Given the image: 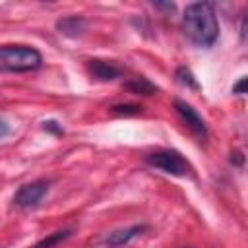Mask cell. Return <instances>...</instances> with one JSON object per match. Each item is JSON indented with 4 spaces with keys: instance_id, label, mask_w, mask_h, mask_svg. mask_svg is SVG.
Returning a JSON list of instances; mask_svg holds the SVG:
<instances>
[{
    "instance_id": "6da1fadb",
    "label": "cell",
    "mask_w": 248,
    "mask_h": 248,
    "mask_svg": "<svg viewBox=\"0 0 248 248\" xmlns=\"http://www.w3.org/2000/svg\"><path fill=\"white\" fill-rule=\"evenodd\" d=\"M182 31L196 46L209 48L219 37V23L213 6L209 2L188 4L182 14Z\"/></svg>"
},
{
    "instance_id": "7a4b0ae2",
    "label": "cell",
    "mask_w": 248,
    "mask_h": 248,
    "mask_svg": "<svg viewBox=\"0 0 248 248\" xmlns=\"http://www.w3.org/2000/svg\"><path fill=\"white\" fill-rule=\"evenodd\" d=\"M43 64L37 48L27 45H2L0 46V72H33Z\"/></svg>"
},
{
    "instance_id": "3957f363",
    "label": "cell",
    "mask_w": 248,
    "mask_h": 248,
    "mask_svg": "<svg viewBox=\"0 0 248 248\" xmlns=\"http://www.w3.org/2000/svg\"><path fill=\"white\" fill-rule=\"evenodd\" d=\"M145 163L167 172L172 176H188L192 174V165L188 163V159H184L178 151L174 149H159L153 151L145 157Z\"/></svg>"
},
{
    "instance_id": "277c9868",
    "label": "cell",
    "mask_w": 248,
    "mask_h": 248,
    "mask_svg": "<svg viewBox=\"0 0 248 248\" xmlns=\"http://www.w3.org/2000/svg\"><path fill=\"white\" fill-rule=\"evenodd\" d=\"M48 192V182L46 180H33V182H27V184H23L16 194H14V203L17 205V207H23V209H27V207H33V205H37L41 200H43V196Z\"/></svg>"
},
{
    "instance_id": "5b68a950",
    "label": "cell",
    "mask_w": 248,
    "mask_h": 248,
    "mask_svg": "<svg viewBox=\"0 0 248 248\" xmlns=\"http://www.w3.org/2000/svg\"><path fill=\"white\" fill-rule=\"evenodd\" d=\"M174 108H176L178 116L182 118V122H184L196 136H200V138H205V136H207V126H205L203 118L198 114V110H196L192 105H188V103L176 99V101H174Z\"/></svg>"
},
{
    "instance_id": "8992f818",
    "label": "cell",
    "mask_w": 248,
    "mask_h": 248,
    "mask_svg": "<svg viewBox=\"0 0 248 248\" xmlns=\"http://www.w3.org/2000/svg\"><path fill=\"white\" fill-rule=\"evenodd\" d=\"M87 72L91 74V78L99 79V81H112L116 78L122 76V68L114 62L108 60H101V58H93L87 62Z\"/></svg>"
},
{
    "instance_id": "52a82bcc",
    "label": "cell",
    "mask_w": 248,
    "mask_h": 248,
    "mask_svg": "<svg viewBox=\"0 0 248 248\" xmlns=\"http://www.w3.org/2000/svg\"><path fill=\"white\" fill-rule=\"evenodd\" d=\"M143 231H147L145 225H132V227L114 231V232H110V234L105 238V244H107L108 248H120V246H126L132 238L140 236Z\"/></svg>"
},
{
    "instance_id": "ba28073f",
    "label": "cell",
    "mask_w": 248,
    "mask_h": 248,
    "mask_svg": "<svg viewBox=\"0 0 248 248\" xmlns=\"http://www.w3.org/2000/svg\"><path fill=\"white\" fill-rule=\"evenodd\" d=\"M56 27H58V31H60L62 35L74 39V37H79V35L83 33V29H85V19H83L81 16H68V17L58 19Z\"/></svg>"
},
{
    "instance_id": "9c48e42d",
    "label": "cell",
    "mask_w": 248,
    "mask_h": 248,
    "mask_svg": "<svg viewBox=\"0 0 248 248\" xmlns=\"http://www.w3.org/2000/svg\"><path fill=\"white\" fill-rule=\"evenodd\" d=\"M74 232V229H60V231H54L50 234H46L45 238H41L37 244H33L31 248H54L58 246L60 242H64L66 238H70Z\"/></svg>"
},
{
    "instance_id": "30bf717a",
    "label": "cell",
    "mask_w": 248,
    "mask_h": 248,
    "mask_svg": "<svg viewBox=\"0 0 248 248\" xmlns=\"http://www.w3.org/2000/svg\"><path fill=\"white\" fill-rule=\"evenodd\" d=\"M126 87L132 93H136V95H153L157 91V87L149 79H145V78H134L132 81L126 83Z\"/></svg>"
},
{
    "instance_id": "8fae6325",
    "label": "cell",
    "mask_w": 248,
    "mask_h": 248,
    "mask_svg": "<svg viewBox=\"0 0 248 248\" xmlns=\"http://www.w3.org/2000/svg\"><path fill=\"white\" fill-rule=\"evenodd\" d=\"M174 78H176V81H178L180 85H184V87H190V89H198V87H200V85H198V81H196V78H194V74H192L186 66L176 68Z\"/></svg>"
},
{
    "instance_id": "7c38bea8",
    "label": "cell",
    "mask_w": 248,
    "mask_h": 248,
    "mask_svg": "<svg viewBox=\"0 0 248 248\" xmlns=\"http://www.w3.org/2000/svg\"><path fill=\"white\" fill-rule=\"evenodd\" d=\"M112 110L118 114H138L141 112V107L140 105H114Z\"/></svg>"
},
{
    "instance_id": "4fadbf2b",
    "label": "cell",
    "mask_w": 248,
    "mask_h": 248,
    "mask_svg": "<svg viewBox=\"0 0 248 248\" xmlns=\"http://www.w3.org/2000/svg\"><path fill=\"white\" fill-rule=\"evenodd\" d=\"M45 130H48V132H54V134H62V128L58 126V122H54V120H48V122H45V126H43Z\"/></svg>"
},
{
    "instance_id": "5bb4252c",
    "label": "cell",
    "mask_w": 248,
    "mask_h": 248,
    "mask_svg": "<svg viewBox=\"0 0 248 248\" xmlns=\"http://www.w3.org/2000/svg\"><path fill=\"white\" fill-rule=\"evenodd\" d=\"M244 87H246V78H242L234 87H232V93H236V95H242L244 93Z\"/></svg>"
},
{
    "instance_id": "9a60e30c",
    "label": "cell",
    "mask_w": 248,
    "mask_h": 248,
    "mask_svg": "<svg viewBox=\"0 0 248 248\" xmlns=\"http://www.w3.org/2000/svg\"><path fill=\"white\" fill-rule=\"evenodd\" d=\"M8 132H10V126H8V122L0 118V138H4Z\"/></svg>"
},
{
    "instance_id": "2e32d148",
    "label": "cell",
    "mask_w": 248,
    "mask_h": 248,
    "mask_svg": "<svg viewBox=\"0 0 248 248\" xmlns=\"http://www.w3.org/2000/svg\"><path fill=\"white\" fill-rule=\"evenodd\" d=\"M184 248H190V246H184Z\"/></svg>"
}]
</instances>
